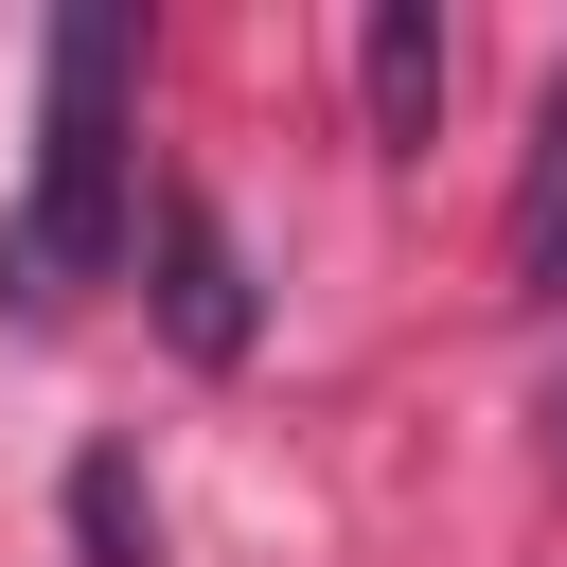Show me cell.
<instances>
[{
    "label": "cell",
    "instance_id": "1",
    "mask_svg": "<svg viewBox=\"0 0 567 567\" xmlns=\"http://www.w3.org/2000/svg\"><path fill=\"white\" fill-rule=\"evenodd\" d=\"M142 230V18L124 0H71L53 53H35V195L0 230V301L18 319H71Z\"/></svg>",
    "mask_w": 567,
    "mask_h": 567
},
{
    "label": "cell",
    "instance_id": "2",
    "mask_svg": "<svg viewBox=\"0 0 567 567\" xmlns=\"http://www.w3.org/2000/svg\"><path fill=\"white\" fill-rule=\"evenodd\" d=\"M142 248H159V337H177L195 372H230V354L266 337V301H248V248H230V213H213L195 177H159V195H142Z\"/></svg>",
    "mask_w": 567,
    "mask_h": 567
},
{
    "label": "cell",
    "instance_id": "3",
    "mask_svg": "<svg viewBox=\"0 0 567 567\" xmlns=\"http://www.w3.org/2000/svg\"><path fill=\"white\" fill-rule=\"evenodd\" d=\"M354 106H372L390 159L443 142V18H425V0H372V35H354Z\"/></svg>",
    "mask_w": 567,
    "mask_h": 567
},
{
    "label": "cell",
    "instance_id": "4",
    "mask_svg": "<svg viewBox=\"0 0 567 567\" xmlns=\"http://www.w3.org/2000/svg\"><path fill=\"white\" fill-rule=\"evenodd\" d=\"M514 284H532V301H567V89H549V124H532V195H514Z\"/></svg>",
    "mask_w": 567,
    "mask_h": 567
},
{
    "label": "cell",
    "instance_id": "5",
    "mask_svg": "<svg viewBox=\"0 0 567 567\" xmlns=\"http://www.w3.org/2000/svg\"><path fill=\"white\" fill-rule=\"evenodd\" d=\"M71 549H89V567H159V549H142V461H124V443L71 461Z\"/></svg>",
    "mask_w": 567,
    "mask_h": 567
}]
</instances>
